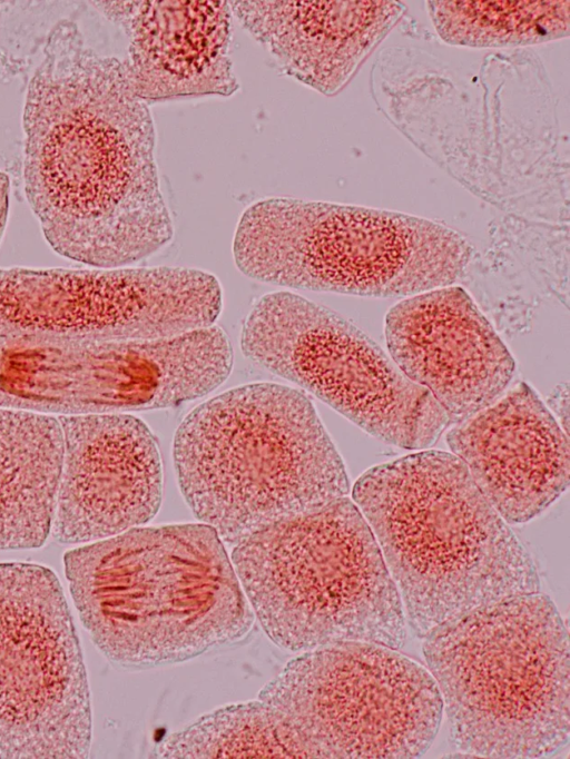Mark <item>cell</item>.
<instances>
[{"mask_svg": "<svg viewBox=\"0 0 570 759\" xmlns=\"http://www.w3.org/2000/svg\"><path fill=\"white\" fill-rule=\"evenodd\" d=\"M22 122L26 197L58 254L116 268L170 243L149 106L124 61L89 48L69 19L48 32Z\"/></svg>", "mask_w": 570, "mask_h": 759, "instance_id": "1", "label": "cell"}, {"mask_svg": "<svg viewBox=\"0 0 570 759\" xmlns=\"http://www.w3.org/2000/svg\"><path fill=\"white\" fill-rule=\"evenodd\" d=\"M352 500L419 638L540 590L532 556L452 453L423 450L373 466L355 482Z\"/></svg>", "mask_w": 570, "mask_h": 759, "instance_id": "2", "label": "cell"}, {"mask_svg": "<svg viewBox=\"0 0 570 759\" xmlns=\"http://www.w3.org/2000/svg\"><path fill=\"white\" fill-rule=\"evenodd\" d=\"M79 617L112 663H179L245 637L254 613L217 532L204 523L132 528L68 551Z\"/></svg>", "mask_w": 570, "mask_h": 759, "instance_id": "3", "label": "cell"}, {"mask_svg": "<svg viewBox=\"0 0 570 759\" xmlns=\"http://www.w3.org/2000/svg\"><path fill=\"white\" fill-rule=\"evenodd\" d=\"M173 457L194 515L233 546L350 492L311 400L274 383L235 387L198 405L176 431Z\"/></svg>", "mask_w": 570, "mask_h": 759, "instance_id": "4", "label": "cell"}, {"mask_svg": "<svg viewBox=\"0 0 570 759\" xmlns=\"http://www.w3.org/2000/svg\"><path fill=\"white\" fill-rule=\"evenodd\" d=\"M453 747L485 758H548L570 739V645L551 598L510 597L423 638Z\"/></svg>", "mask_w": 570, "mask_h": 759, "instance_id": "5", "label": "cell"}, {"mask_svg": "<svg viewBox=\"0 0 570 759\" xmlns=\"http://www.w3.org/2000/svg\"><path fill=\"white\" fill-rule=\"evenodd\" d=\"M230 560L254 617L282 649L362 641L399 650L405 643L397 589L347 496L253 532L234 545Z\"/></svg>", "mask_w": 570, "mask_h": 759, "instance_id": "6", "label": "cell"}, {"mask_svg": "<svg viewBox=\"0 0 570 759\" xmlns=\"http://www.w3.org/2000/svg\"><path fill=\"white\" fill-rule=\"evenodd\" d=\"M233 255L262 283L379 298L463 282L474 259L460 234L430 219L288 197L244 210Z\"/></svg>", "mask_w": 570, "mask_h": 759, "instance_id": "7", "label": "cell"}, {"mask_svg": "<svg viewBox=\"0 0 570 759\" xmlns=\"http://www.w3.org/2000/svg\"><path fill=\"white\" fill-rule=\"evenodd\" d=\"M258 699L293 726L311 758L421 757L444 712L428 668L396 649L362 641L301 652Z\"/></svg>", "mask_w": 570, "mask_h": 759, "instance_id": "8", "label": "cell"}, {"mask_svg": "<svg viewBox=\"0 0 570 759\" xmlns=\"http://www.w3.org/2000/svg\"><path fill=\"white\" fill-rule=\"evenodd\" d=\"M240 347L255 364L391 445L425 450L452 425L431 394L363 331L297 294L262 296L245 318Z\"/></svg>", "mask_w": 570, "mask_h": 759, "instance_id": "9", "label": "cell"}, {"mask_svg": "<svg viewBox=\"0 0 570 759\" xmlns=\"http://www.w3.org/2000/svg\"><path fill=\"white\" fill-rule=\"evenodd\" d=\"M222 309L218 279L196 268L0 269V344L167 338Z\"/></svg>", "mask_w": 570, "mask_h": 759, "instance_id": "10", "label": "cell"}, {"mask_svg": "<svg viewBox=\"0 0 570 759\" xmlns=\"http://www.w3.org/2000/svg\"><path fill=\"white\" fill-rule=\"evenodd\" d=\"M90 742L86 669L56 574L0 563V759H80Z\"/></svg>", "mask_w": 570, "mask_h": 759, "instance_id": "11", "label": "cell"}, {"mask_svg": "<svg viewBox=\"0 0 570 759\" xmlns=\"http://www.w3.org/2000/svg\"><path fill=\"white\" fill-rule=\"evenodd\" d=\"M63 452L52 534L60 543L99 541L149 522L163 496L154 434L126 413L58 417Z\"/></svg>", "mask_w": 570, "mask_h": 759, "instance_id": "12", "label": "cell"}, {"mask_svg": "<svg viewBox=\"0 0 570 759\" xmlns=\"http://www.w3.org/2000/svg\"><path fill=\"white\" fill-rule=\"evenodd\" d=\"M390 357L452 424L498 400L515 361L470 293L453 284L401 298L385 316Z\"/></svg>", "mask_w": 570, "mask_h": 759, "instance_id": "13", "label": "cell"}, {"mask_svg": "<svg viewBox=\"0 0 570 759\" xmlns=\"http://www.w3.org/2000/svg\"><path fill=\"white\" fill-rule=\"evenodd\" d=\"M452 425V454L508 524L537 518L569 486L568 433L527 383Z\"/></svg>", "mask_w": 570, "mask_h": 759, "instance_id": "14", "label": "cell"}, {"mask_svg": "<svg viewBox=\"0 0 570 759\" xmlns=\"http://www.w3.org/2000/svg\"><path fill=\"white\" fill-rule=\"evenodd\" d=\"M128 40L124 59L135 93L148 106L229 97L239 83L230 58L229 1H95Z\"/></svg>", "mask_w": 570, "mask_h": 759, "instance_id": "15", "label": "cell"}, {"mask_svg": "<svg viewBox=\"0 0 570 759\" xmlns=\"http://www.w3.org/2000/svg\"><path fill=\"white\" fill-rule=\"evenodd\" d=\"M233 16L286 76L337 93L395 24L391 1H229Z\"/></svg>", "mask_w": 570, "mask_h": 759, "instance_id": "16", "label": "cell"}, {"mask_svg": "<svg viewBox=\"0 0 570 759\" xmlns=\"http://www.w3.org/2000/svg\"><path fill=\"white\" fill-rule=\"evenodd\" d=\"M62 452L58 418L0 407V550L33 549L47 540Z\"/></svg>", "mask_w": 570, "mask_h": 759, "instance_id": "17", "label": "cell"}, {"mask_svg": "<svg viewBox=\"0 0 570 759\" xmlns=\"http://www.w3.org/2000/svg\"><path fill=\"white\" fill-rule=\"evenodd\" d=\"M154 758H311L293 726L262 700L218 708L164 738Z\"/></svg>", "mask_w": 570, "mask_h": 759, "instance_id": "18", "label": "cell"}, {"mask_svg": "<svg viewBox=\"0 0 570 759\" xmlns=\"http://www.w3.org/2000/svg\"><path fill=\"white\" fill-rule=\"evenodd\" d=\"M443 40L472 47L528 45L569 32V1H432Z\"/></svg>", "mask_w": 570, "mask_h": 759, "instance_id": "19", "label": "cell"}, {"mask_svg": "<svg viewBox=\"0 0 570 759\" xmlns=\"http://www.w3.org/2000/svg\"><path fill=\"white\" fill-rule=\"evenodd\" d=\"M549 405L552 411L559 415L562 428L567 432L568 422V386L567 384L561 385L556 390L551 398L549 400Z\"/></svg>", "mask_w": 570, "mask_h": 759, "instance_id": "20", "label": "cell"}, {"mask_svg": "<svg viewBox=\"0 0 570 759\" xmlns=\"http://www.w3.org/2000/svg\"><path fill=\"white\" fill-rule=\"evenodd\" d=\"M10 180L0 170V241L2 239L9 214Z\"/></svg>", "mask_w": 570, "mask_h": 759, "instance_id": "21", "label": "cell"}, {"mask_svg": "<svg viewBox=\"0 0 570 759\" xmlns=\"http://www.w3.org/2000/svg\"><path fill=\"white\" fill-rule=\"evenodd\" d=\"M0 4H1V2H0Z\"/></svg>", "mask_w": 570, "mask_h": 759, "instance_id": "22", "label": "cell"}]
</instances>
